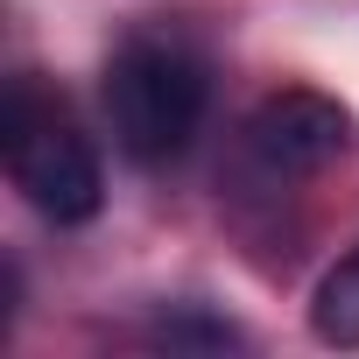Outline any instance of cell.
Wrapping results in <instances>:
<instances>
[{
	"label": "cell",
	"instance_id": "obj_1",
	"mask_svg": "<svg viewBox=\"0 0 359 359\" xmlns=\"http://www.w3.org/2000/svg\"><path fill=\"white\" fill-rule=\"evenodd\" d=\"M0 155H8L15 191L50 219V226H85L106 205V169L92 155V141L57 120V106L36 99V85H8V106H0Z\"/></svg>",
	"mask_w": 359,
	"mask_h": 359
},
{
	"label": "cell",
	"instance_id": "obj_4",
	"mask_svg": "<svg viewBox=\"0 0 359 359\" xmlns=\"http://www.w3.org/2000/svg\"><path fill=\"white\" fill-rule=\"evenodd\" d=\"M310 331H317V345L359 352V247L338 268H324V282L310 296Z\"/></svg>",
	"mask_w": 359,
	"mask_h": 359
},
{
	"label": "cell",
	"instance_id": "obj_3",
	"mask_svg": "<svg viewBox=\"0 0 359 359\" xmlns=\"http://www.w3.org/2000/svg\"><path fill=\"white\" fill-rule=\"evenodd\" d=\"M247 148L268 176H317L352 148V113L324 92H275L247 120Z\"/></svg>",
	"mask_w": 359,
	"mask_h": 359
},
{
	"label": "cell",
	"instance_id": "obj_2",
	"mask_svg": "<svg viewBox=\"0 0 359 359\" xmlns=\"http://www.w3.org/2000/svg\"><path fill=\"white\" fill-rule=\"evenodd\" d=\"M106 120L134 162L184 155L205 120V71L176 43H127L106 64Z\"/></svg>",
	"mask_w": 359,
	"mask_h": 359
}]
</instances>
